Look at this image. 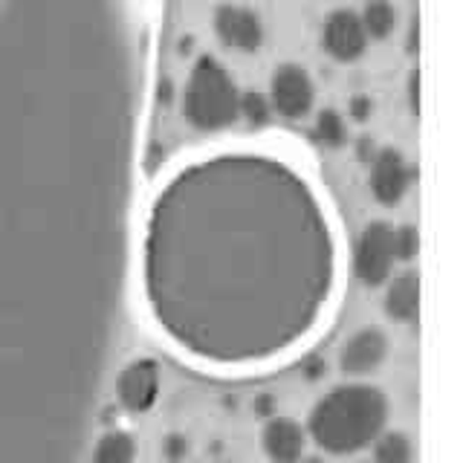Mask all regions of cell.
I'll use <instances>...</instances> for the list:
<instances>
[{"label":"cell","mask_w":463,"mask_h":463,"mask_svg":"<svg viewBox=\"0 0 463 463\" xmlns=\"http://www.w3.org/2000/svg\"><path fill=\"white\" fill-rule=\"evenodd\" d=\"M391 351V342H388V333L376 325H365L354 330L339 347V371L351 380H362V376H371L376 373L388 359Z\"/></svg>","instance_id":"52a82bcc"},{"label":"cell","mask_w":463,"mask_h":463,"mask_svg":"<svg viewBox=\"0 0 463 463\" xmlns=\"http://www.w3.org/2000/svg\"><path fill=\"white\" fill-rule=\"evenodd\" d=\"M383 310L391 322L397 325H414L420 316V275L414 269L391 275L385 281Z\"/></svg>","instance_id":"4fadbf2b"},{"label":"cell","mask_w":463,"mask_h":463,"mask_svg":"<svg viewBox=\"0 0 463 463\" xmlns=\"http://www.w3.org/2000/svg\"><path fill=\"white\" fill-rule=\"evenodd\" d=\"M362 29H365L368 41H385L397 29V9L388 0H368L365 9L359 12Z\"/></svg>","instance_id":"2e32d148"},{"label":"cell","mask_w":463,"mask_h":463,"mask_svg":"<svg viewBox=\"0 0 463 463\" xmlns=\"http://www.w3.org/2000/svg\"><path fill=\"white\" fill-rule=\"evenodd\" d=\"M214 35L229 50L258 52L264 43V24H260V14L250 6L223 4L214 9Z\"/></svg>","instance_id":"30bf717a"},{"label":"cell","mask_w":463,"mask_h":463,"mask_svg":"<svg viewBox=\"0 0 463 463\" xmlns=\"http://www.w3.org/2000/svg\"><path fill=\"white\" fill-rule=\"evenodd\" d=\"M159 452H163V458L168 463H183L188 458V452H192V440L180 431H171L163 438V443H159Z\"/></svg>","instance_id":"ffe728a7"},{"label":"cell","mask_w":463,"mask_h":463,"mask_svg":"<svg viewBox=\"0 0 463 463\" xmlns=\"http://www.w3.org/2000/svg\"><path fill=\"white\" fill-rule=\"evenodd\" d=\"M163 391V368L151 356L130 359L128 365L116 373L113 380V394L116 402L122 405L128 414H148Z\"/></svg>","instance_id":"8992f818"},{"label":"cell","mask_w":463,"mask_h":463,"mask_svg":"<svg viewBox=\"0 0 463 463\" xmlns=\"http://www.w3.org/2000/svg\"><path fill=\"white\" fill-rule=\"evenodd\" d=\"M420 79H417V72L411 76V81H409V99H411V110L417 113V101H420Z\"/></svg>","instance_id":"d4e9b609"},{"label":"cell","mask_w":463,"mask_h":463,"mask_svg":"<svg viewBox=\"0 0 463 463\" xmlns=\"http://www.w3.org/2000/svg\"><path fill=\"white\" fill-rule=\"evenodd\" d=\"M371 449H373V463H414V443L400 429H385L371 443Z\"/></svg>","instance_id":"9a60e30c"},{"label":"cell","mask_w":463,"mask_h":463,"mask_svg":"<svg viewBox=\"0 0 463 463\" xmlns=\"http://www.w3.org/2000/svg\"><path fill=\"white\" fill-rule=\"evenodd\" d=\"M316 105V84L298 64L275 67L269 79V108L284 119H304Z\"/></svg>","instance_id":"ba28073f"},{"label":"cell","mask_w":463,"mask_h":463,"mask_svg":"<svg viewBox=\"0 0 463 463\" xmlns=\"http://www.w3.org/2000/svg\"><path fill=\"white\" fill-rule=\"evenodd\" d=\"M142 79L125 0H0V463H84L93 443Z\"/></svg>","instance_id":"6da1fadb"},{"label":"cell","mask_w":463,"mask_h":463,"mask_svg":"<svg viewBox=\"0 0 463 463\" xmlns=\"http://www.w3.org/2000/svg\"><path fill=\"white\" fill-rule=\"evenodd\" d=\"M159 99H163V101L171 99V81H163V84H159Z\"/></svg>","instance_id":"484cf974"},{"label":"cell","mask_w":463,"mask_h":463,"mask_svg":"<svg viewBox=\"0 0 463 463\" xmlns=\"http://www.w3.org/2000/svg\"><path fill=\"white\" fill-rule=\"evenodd\" d=\"M322 47L333 61H339V64H351L356 58L365 55L368 35H365V29H362L359 12L354 9L330 12L322 26Z\"/></svg>","instance_id":"8fae6325"},{"label":"cell","mask_w":463,"mask_h":463,"mask_svg":"<svg viewBox=\"0 0 463 463\" xmlns=\"http://www.w3.org/2000/svg\"><path fill=\"white\" fill-rule=\"evenodd\" d=\"M339 287L327 203L279 156L229 151L174 174L142 241L151 327L203 371L250 373L296 356Z\"/></svg>","instance_id":"7a4b0ae2"},{"label":"cell","mask_w":463,"mask_h":463,"mask_svg":"<svg viewBox=\"0 0 463 463\" xmlns=\"http://www.w3.org/2000/svg\"><path fill=\"white\" fill-rule=\"evenodd\" d=\"M420 252L417 226H394V255L397 260H414Z\"/></svg>","instance_id":"d6986e66"},{"label":"cell","mask_w":463,"mask_h":463,"mask_svg":"<svg viewBox=\"0 0 463 463\" xmlns=\"http://www.w3.org/2000/svg\"><path fill=\"white\" fill-rule=\"evenodd\" d=\"M139 446L137 438L125 429H110L90 443L87 449V463H137Z\"/></svg>","instance_id":"5bb4252c"},{"label":"cell","mask_w":463,"mask_h":463,"mask_svg":"<svg viewBox=\"0 0 463 463\" xmlns=\"http://www.w3.org/2000/svg\"><path fill=\"white\" fill-rule=\"evenodd\" d=\"M260 449L269 463H298L307 455V431L296 417L272 414L260 429Z\"/></svg>","instance_id":"7c38bea8"},{"label":"cell","mask_w":463,"mask_h":463,"mask_svg":"<svg viewBox=\"0 0 463 463\" xmlns=\"http://www.w3.org/2000/svg\"><path fill=\"white\" fill-rule=\"evenodd\" d=\"M298 463H327V460H325V458H318V455H304Z\"/></svg>","instance_id":"4316f807"},{"label":"cell","mask_w":463,"mask_h":463,"mask_svg":"<svg viewBox=\"0 0 463 463\" xmlns=\"http://www.w3.org/2000/svg\"><path fill=\"white\" fill-rule=\"evenodd\" d=\"M359 159H362V163H371V159H373V154H376V145L371 142V137H362L359 139Z\"/></svg>","instance_id":"603a6c76"},{"label":"cell","mask_w":463,"mask_h":463,"mask_svg":"<svg viewBox=\"0 0 463 463\" xmlns=\"http://www.w3.org/2000/svg\"><path fill=\"white\" fill-rule=\"evenodd\" d=\"M238 116H243L246 122L252 128H264L272 116V108H269V99L264 93H255V90H246L241 93V101H238Z\"/></svg>","instance_id":"ac0fdd59"},{"label":"cell","mask_w":463,"mask_h":463,"mask_svg":"<svg viewBox=\"0 0 463 463\" xmlns=\"http://www.w3.org/2000/svg\"><path fill=\"white\" fill-rule=\"evenodd\" d=\"M272 409H275V400H272L269 394H260V397L255 400V411H258V414H264L267 420L272 417Z\"/></svg>","instance_id":"cb8c5ba5"},{"label":"cell","mask_w":463,"mask_h":463,"mask_svg":"<svg viewBox=\"0 0 463 463\" xmlns=\"http://www.w3.org/2000/svg\"><path fill=\"white\" fill-rule=\"evenodd\" d=\"M356 463H365V460H356Z\"/></svg>","instance_id":"83f0119b"},{"label":"cell","mask_w":463,"mask_h":463,"mask_svg":"<svg viewBox=\"0 0 463 463\" xmlns=\"http://www.w3.org/2000/svg\"><path fill=\"white\" fill-rule=\"evenodd\" d=\"M391 402L383 388L351 380L330 388L316 400L307 414V440H313L325 455L351 458L388 429Z\"/></svg>","instance_id":"3957f363"},{"label":"cell","mask_w":463,"mask_h":463,"mask_svg":"<svg viewBox=\"0 0 463 463\" xmlns=\"http://www.w3.org/2000/svg\"><path fill=\"white\" fill-rule=\"evenodd\" d=\"M373 113V101L371 96H354L347 101V116H351L354 122H368Z\"/></svg>","instance_id":"44dd1931"},{"label":"cell","mask_w":463,"mask_h":463,"mask_svg":"<svg viewBox=\"0 0 463 463\" xmlns=\"http://www.w3.org/2000/svg\"><path fill=\"white\" fill-rule=\"evenodd\" d=\"M238 84L214 55H200L183 90L185 122L203 134H217L238 122Z\"/></svg>","instance_id":"277c9868"},{"label":"cell","mask_w":463,"mask_h":463,"mask_svg":"<svg viewBox=\"0 0 463 463\" xmlns=\"http://www.w3.org/2000/svg\"><path fill=\"white\" fill-rule=\"evenodd\" d=\"M394 226L388 221H371L354 243V279L362 287H383L394 275Z\"/></svg>","instance_id":"5b68a950"},{"label":"cell","mask_w":463,"mask_h":463,"mask_svg":"<svg viewBox=\"0 0 463 463\" xmlns=\"http://www.w3.org/2000/svg\"><path fill=\"white\" fill-rule=\"evenodd\" d=\"M313 137L318 145H325V148H342L347 142V122L339 110L333 108H325L322 113L316 116V125H313Z\"/></svg>","instance_id":"e0dca14e"},{"label":"cell","mask_w":463,"mask_h":463,"mask_svg":"<svg viewBox=\"0 0 463 463\" xmlns=\"http://www.w3.org/2000/svg\"><path fill=\"white\" fill-rule=\"evenodd\" d=\"M368 165H371L368 188H371L373 200L385 209L400 206V200L409 194V185H411V168L405 163L402 151L380 148Z\"/></svg>","instance_id":"9c48e42d"},{"label":"cell","mask_w":463,"mask_h":463,"mask_svg":"<svg viewBox=\"0 0 463 463\" xmlns=\"http://www.w3.org/2000/svg\"><path fill=\"white\" fill-rule=\"evenodd\" d=\"M304 368H307V380H322V376L327 373V365L322 359H313V362H304Z\"/></svg>","instance_id":"7402d4cb"}]
</instances>
